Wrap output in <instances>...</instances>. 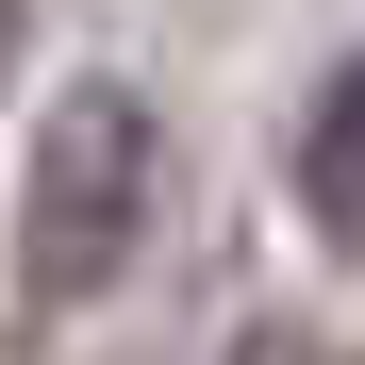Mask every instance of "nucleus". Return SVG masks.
I'll use <instances>...</instances> for the list:
<instances>
[{"instance_id": "nucleus-1", "label": "nucleus", "mask_w": 365, "mask_h": 365, "mask_svg": "<svg viewBox=\"0 0 365 365\" xmlns=\"http://www.w3.org/2000/svg\"><path fill=\"white\" fill-rule=\"evenodd\" d=\"M150 100L133 83H67L34 116V166H17V299L34 316H83V299H116V266H133V232H150Z\"/></svg>"}, {"instance_id": "nucleus-2", "label": "nucleus", "mask_w": 365, "mask_h": 365, "mask_svg": "<svg viewBox=\"0 0 365 365\" xmlns=\"http://www.w3.org/2000/svg\"><path fill=\"white\" fill-rule=\"evenodd\" d=\"M299 216H316V232H349V250H365V50L332 67V100L299 116Z\"/></svg>"}, {"instance_id": "nucleus-3", "label": "nucleus", "mask_w": 365, "mask_h": 365, "mask_svg": "<svg viewBox=\"0 0 365 365\" xmlns=\"http://www.w3.org/2000/svg\"><path fill=\"white\" fill-rule=\"evenodd\" d=\"M0 34H17V0H0Z\"/></svg>"}]
</instances>
